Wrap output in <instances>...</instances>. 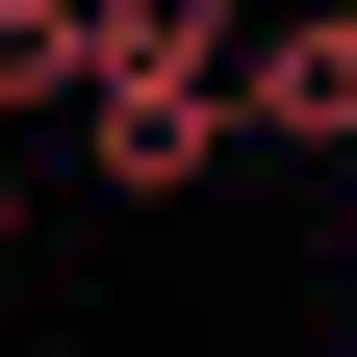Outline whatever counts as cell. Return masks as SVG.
Segmentation results:
<instances>
[{"mask_svg":"<svg viewBox=\"0 0 357 357\" xmlns=\"http://www.w3.org/2000/svg\"><path fill=\"white\" fill-rule=\"evenodd\" d=\"M230 102H255V153H357V0H281L230 52Z\"/></svg>","mask_w":357,"mask_h":357,"instance_id":"2","label":"cell"},{"mask_svg":"<svg viewBox=\"0 0 357 357\" xmlns=\"http://www.w3.org/2000/svg\"><path fill=\"white\" fill-rule=\"evenodd\" d=\"M255 0H102V77H230Z\"/></svg>","mask_w":357,"mask_h":357,"instance_id":"3","label":"cell"},{"mask_svg":"<svg viewBox=\"0 0 357 357\" xmlns=\"http://www.w3.org/2000/svg\"><path fill=\"white\" fill-rule=\"evenodd\" d=\"M102 77V0H0V102H77Z\"/></svg>","mask_w":357,"mask_h":357,"instance_id":"4","label":"cell"},{"mask_svg":"<svg viewBox=\"0 0 357 357\" xmlns=\"http://www.w3.org/2000/svg\"><path fill=\"white\" fill-rule=\"evenodd\" d=\"M332 357H357V332H332Z\"/></svg>","mask_w":357,"mask_h":357,"instance_id":"6","label":"cell"},{"mask_svg":"<svg viewBox=\"0 0 357 357\" xmlns=\"http://www.w3.org/2000/svg\"><path fill=\"white\" fill-rule=\"evenodd\" d=\"M230 128H255L230 77H77V178H102V204H178Z\"/></svg>","mask_w":357,"mask_h":357,"instance_id":"1","label":"cell"},{"mask_svg":"<svg viewBox=\"0 0 357 357\" xmlns=\"http://www.w3.org/2000/svg\"><path fill=\"white\" fill-rule=\"evenodd\" d=\"M0 255H26V153H0Z\"/></svg>","mask_w":357,"mask_h":357,"instance_id":"5","label":"cell"}]
</instances>
